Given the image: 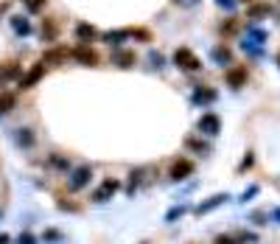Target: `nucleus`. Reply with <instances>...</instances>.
<instances>
[{
    "label": "nucleus",
    "instance_id": "5",
    "mask_svg": "<svg viewBox=\"0 0 280 244\" xmlns=\"http://www.w3.org/2000/svg\"><path fill=\"white\" fill-rule=\"evenodd\" d=\"M190 174H193V163L190 160H177L171 166V180H188Z\"/></svg>",
    "mask_w": 280,
    "mask_h": 244
},
{
    "label": "nucleus",
    "instance_id": "11",
    "mask_svg": "<svg viewBox=\"0 0 280 244\" xmlns=\"http://www.w3.org/2000/svg\"><path fill=\"white\" fill-rule=\"evenodd\" d=\"M14 104H17V98L11 96V93H0V115L11 113V110H14Z\"/></svg>",
    "mask_w": 280,
    "mask_h": 244
},
{
    "label": "nucleus",
    "instance_id": "21",
    "mask_svg": "<svg viewBox=\"0 0 280 244\" xmlns=\"http://www.w3.org/2000/svg\"><path fill=\"white\" fill-rule=\"evenodd\" d=\"M25 6H28V12H39L45 6V0H25Z\"/></svg>",
    "mask_w": 280,
    "mask_h": 244
},
{
    "label": "nucleus",
    "instance_id": "27",
    "mask_svg": "<svg viewBox=\"0 0 280 244\" xmlns=\"http://www.w3.org/2000/svg\"><path fill=\"white\" fill-rule=\"evenodd\" d=\"M255 194H258V188H255V185H252L249 191H244V202H246V199H249V197H255Z\"/></svg>",
    "mask_w": 280,
    "mask_h": 244
},
{
    "label": "nucleus",
    "instance_id": "20",
    "mask_svg": "<svg viewBox=\"0 0 280 244\" xmlns=\"http://www.w3.org/2000/svg\"><path fill=\"white\" fill-rule=\"evenodd\" d=\"M50 163H53L56 169H70V163H67L65 157H59V154H53V157H50Z\"/></svg>",
    "mask_w": 280,
    "mask_h": 244
},
{
    "label": "nucleus",
    "instance_id": "32",
    "mask_svg": "<svg viewBox=\"0 0 280 244\" xmlns=\"http://www.w3.org/2000/svg\"><path fill=\"white\" fill-rule=\"evenodd\" d=\"M277 65H280V53H277Z\"/></svg>",
    "mask_w": 280,
    "mask_h": 244
},
{
    "label": "nucleus",
    "instance_id": "24",
    "mask_svg": "<svg viewBox=\"0 0 280 244\" xmlns=\"http://www.w3.org/2000/svg\"><path fill=\"white\" fill-rule=\"evenodd\" d=\"M45 238H48V241H59V233H56V230H48V233H45Z\"/></svg>",
    "mask_w": 280,
    "mask_h": 244
},
{
    "label": "nucleus",
    "instance_id": "7",
    "mask_svg": "<svg viewBox=\"0 0 280 244\" xmlns=\"http://www.w3.org/2000/svg\"><path fill=\"white\" fill-rule=\"evenodd\" d=\"M73 57H76V59H78V62H81V65H95V62H98V57H95V53L90 51L87 45L76 48V51H73Z\"/></svg>",
    "mask_w": 280,
    "mask_h": 244
},
{
    "label": "nucleus",
    "instance_id": "8",
    "mask_svg": "<svg viewBox=\"0 0 280 244\" xmlns=\"http://www.w3.org/2000/svg\"><path fill=\"white\" fill-rule=\"evenodd\" d=\"M42 73H45V65H37V68H34V70H31V73H28V76H25V79H22V82H20V87H22V90H25V87H31V85H37V82H39V79H42Z\"/></svg>",
    "mask_w": 280,
    "mask_h": 244
},
{
    "label": "nucleus",
    "instance_id": "28",
    "mask_svg": "<svg viewBox=\"0 0 280 244\" xmlns=\"http://www.w3.org/2000/svg\"><path fill=\"white\" fill-rule=\"evenodd\" d=\"M218 6H224V9H233V0H216Z\"/></svg>",
    "mask_w": 280,
    "mask_h": 244
},
{
    "label": "nucleus",
    "instance_id": "29",
    "mask_svg": "<svg viewBox=\"0 0 280 244\" xmlns=\"http://www.w3.org/2000/svg\"><path fill=\"white\" fill-rule=\"evenodd\" d=\"M9 241H11V238L6 236V233H0V244H9Z\"/></svg>",
    "mask_w": 280,
    "mask_h": 244
},
{
    "label": "nucleus",
    "instance_id": "17",
    "mask_svg": "<svg viewBox=\"0 0 280 244\" xmlns=\"http://www.w3.org/2000/svg\"><path fill=\"white\" fill-rule=\"evenodd\" d=\"M213 57H216V62H230V51H227V48H216Z\"/></svg>",
    "mask_w": 280,
    "mask_h": 244
},
{
    "label": "nucleus",
    "instance_id": "23",
    "mask_svg": "<svg viewBox=\"0 0 280 244\" xmlns=\"http://www.w3.org/2000/svg\"><path fill=\"white\" fill-rule=\"evenodd\" d=\"M188 146L196 149V152H207V146H205V143H199V141H188Z\"/></svg>",
    "mask_w": 280,
    "mask_h": 244
},
{
    "label": "nucleus",
    "instance_id": "10",
    "mask_svg": "<svg viewBox=\"0 0 280 244\" xmlns=\"http://www.w3.org/2000/svg\"><path fill=\"white\" fill-rule=\"evenodd\" d=\"M143 174H146V169H137V171H132V174H129V177H132V180H129V188H126L129 197H132V194L140 188V182H143Z\"/></svg>",
    "mask_w": 280,
    "mask_h": 244
},
{
    "label": "nucleus",
    "instance_id": "18",
    "mask_svg": "<svg viewBox=\"0 0 280 244\" xmlns=\"http://www.w3.org/2000/svg\"><path fill=\"white\" fill-rule=\"evenodd\" d=\"M182 213H185V208H182V205H179V208H171V210L165 213V222H174L177 216H182Z\"/></svg>",
    "mask_w": 280,
    "mask_h": 244
},
{
    "label": "nucleus",
    "instance_id": "19",
    "mask_svg": "<svg viewBox=\"0 0 280 244\" xmlns=\"http://www.w3.org/2000/svg\"><path fill=\"white\" fill-rule=\"evenodd\" d=\"M118 62H121V68H129V65L134 62V57L132 53H118Z\"/></svg>",
    "mask_w": 280,
    "mask_h": 244
},
{
    "label": "nucleus",
    "instance_id": "13",
    "mask_svg": "<svg viewBox=\"0 0 280 244\" xmlns=\"http://www.w3.org/2000/svg\"><path fill=\"white\" fill-rule=\"evenodd\" d=\"M62 59H67V51H65V48H56V51H48V53H45V57H42V65L45 62H62Z\"/></svg>",
    "mask_w": 280,
    "mask_h": 244
},
{
    "label": "nucleus",
    "instance_id": "15",
    "mask_svg": "<svg viewBox=\"0 0 280 244\" xmlns=\"http://www.w3.org/2000/svg\"><path fill=\"white\" fill-rule=\"evenodd\" d=\"M11 25H14V31H20V34H28V31H31L28 20H22V17H14V20H11Z\"/></svg>",
    "mask_w": 280,
    "mask_h": 244
},
{
    "label": "nucleus",
    "instance_id": "30",
    "mask_svg": "<svg viewBox=\"0 0 280 244\" xmlns=\"http://www.w3.org/2000/svg\"><path fill=\"white\" fill-rule=\"evenodd\" d=\"M272 219H274V222H280V208H277V210H274V213H272Z\"/></svg>",
    "mask_w": 280,
    "mask_h": 244
},
{
    "label": "nucleus",
    "instance_id": "2",
    "mask_svg": "<svg viewBox=\"0 0 280 244\" xmlns=\"http://www.w3.org/2000/svg\"><path fill=\"white\" fill-rule=\"evenodd\" d=\"M174 62H177V68H182V70H199L202 68L196 53L188 51V48H177V51H174Z\"/></svg>",
    "mask_w": 280,
    "mask_h": 244
},
{
    "label": "nucleus",
    "instance_id": "6",
    "mask_svg": "<svg viewBox=\"0 0 280 244\" xmlns=\"http://www.w3.org/2000/svg\"><path fill=\"white\" fill-rule=\"evenodd\" d=\"M227 199H230V194H216V197H210V199H207V202H199V205H196V213H210V210L213 208H218V205H224V202H227Z\"/></svg>",
    "mask_w": 280,
    "mask_h": 244
},
{
    "label": "nucleus",
    "instance_id": "26",
    "mask_svg": "<svg viewBox=\"0 0 280 244\" xmlns=\"http://www.w3.org/2000/svg\"><path fill=\"white\" fill-rule=\"evenodd\" d=\"M151 62H154V68H162V57H160V53H151Z\"/></svg>",
    "mask_w": 280,
    "mask_h": 244
},
{
    "label": "nucleus",
    "instance_id": "12",
    "mask_svg": "<svg viewBox=\"0 0 280 244\" xmlns=\"http://www.w3.org/2000/svg\"><path fill=\"white\" fill-rule=\"evenodd\" d=\"M193 101H196V104H210V101H216V90H196V93H193Z\"/></svg>",
    "mask_w": 280,
    "mask_h": 244
},
{
    "label": "nucleus",
    "instance_id": "4",
    "mask_svg": "<svg viewBox=\"0 0 280 244\" xmlns=\"http://www.w3.org/2000/svg\"><path fill=\"white\" fill-rule=\"evenodd\" d=\"M121 188V182L118 180H104L98 188H95V194H93V199L95 202H106V199H112L115 197V191Z\"/></svg>",
    "mask_w": 280,
    "mask_h": 244
},
{
    "label": "nucleus",
    "instance_id": "3",
    "mask_svg": "<svg viewBox=\"0 0 280 244\" xmlns=\"http://www.w3.org/2000/svg\"><path fill=\"white\" fill-rule=\"evenodd\" d=\"M199 132H205V135H218L221 132V121H218V115L216 113H205L199 118Z\"/></svg>",
    "mask_w": 280,
    "mask_h": 244
},
{
    "label": "nucleus",
    "instance_id": "14",
    "mask_svg": "<svg viewBox=\"0 0 280 244\" xmlns=\"http://www.w3.org/2000/svg\"><path fill=\"white\" fill-rule=\"evenodd\" d=\"M76 34H78V40H81V42H87V40H93V37H95V29H93V25H87V23H81L76 29Z\"/></svg>",
    "mask_w": 280,
    "mask_h": 244
},
{
    "label": "nucleus",
    "instance_id": "1",
    "mask_svg": "<svg viewBox=\"0 0 280 244\" xmlns=\"http://www.w3.org/2000/svg\"><path fill=\"white\" fill-rule=\"evenodd\" d=\"M90 177H93V169H90V166H76V169L67 174V188H70V191H81L90 182Z\"/></svg>",
    "mask_w": 280,
    "mask_h": 244
},
{
    "label": "nucleus",
    "instance_id": "16",
    "mask_svg": "<svg viewBox=\"0 0 280 244\" xmlns=\"http://www.w3.org/2000/svg\"><path fill=\"white\" fill-rule=\"evenodd\" d=\"M17 143H20V146H31V143H34L31 129H20V135H17Z\"/></svg>",
    "mask_w": 280,
    "mask_h": 244
},
{
    "label": "nucleus",
    "instance_id": "33",
    "mask_svg": "<svg viewBox=\"0 0 280 244\" xmlns=\"http://www.w3.org/2000/svg\"><path fill=\"white\" fill-rule=\"evenodd\" d=\"M0 216H3V213H0Z\"/></svg>",
    "mask_w": 280,
    "mask_h": 244
},
{
    "label": "nucleus",
    "instance_id": "9",
    "mask_svg": "<svg viewBox=\"0 0 280 244\" xmlns=\"http://www.w3.org/2000/svg\"><path fill=\"white\" fill-rule=\"evenodd\" d=\"M227 82H230V87H241L246 82V70L244 68H233L227 73Z\"/></svg>",
    "mask_w": 280,
    "mask_h": 244
},
{
    "label": "nucleus",
    "instance_id": "25",
    "mask_svg": "<svg viewBox=\"0 0 280 244\" xmlns=\"http://www.w3.org/2000/svg\"><path fill=\"white\" fill-rule=\"evenodd\" d=\"M20 244H34V236H31V233H22V236H20Z\"/></svg>",
    "mask_w": 280,
    "mask_h": 244
},
{
    "label": "nucleus",
    "instance_id": "31",
    "mask_svg": "<svg viewBox=\"0 0 280 244\" xmlns=\"http://www.w3.org/2000/svg\"><path fill=\"white\" fill-rule=\"evenodd\" d=\"M182 3H185V6H193V3H196V0H182Z\"/></svg>",
    "mask_w": 280,
    "mask_h": 244
},
{
    "label": "nucleus",
    "instance_id": "22",
    "mask_svg": "<svg viewBox=\"0 0 280 244\" xmlns=\"http://www.w3.org/2000/svg\"><path fill=\"white\" fill-rule=\"evenodd\" d=\"M249 14L252 17H263V14H269V6H252Z\"/></svg>",
    "mask_w": 280,
    "mask_h": 244
}]
</instances>
